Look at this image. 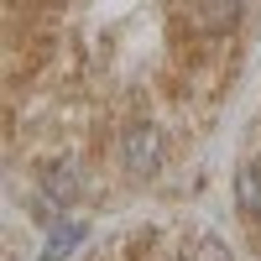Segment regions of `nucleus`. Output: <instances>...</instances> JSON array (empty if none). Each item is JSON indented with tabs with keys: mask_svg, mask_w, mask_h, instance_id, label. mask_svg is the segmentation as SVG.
<instances>
[{
	"mask_svg": "<svg viewBox=\"0 0 261 261\" xmlns=\"http://www.w3.org/2000/svg\"><path fill=\"white\" fill-rule=\"evenodd\" d=\"M235 16H241V0H204V6H199V21H204V27H214V32L230 27Z\"/></svg>",
	"mask_w": 261,
	"mask_h": 261,
	"instance_id": "nucleus-5",
	"label": "nucleus"
},
{
	"mask_svg": "<svg viewBox=\"0 0 261 261\" xmlns=\"http://www.w3.org/2000/svg\"><path fill=\"white\" fill-rule=\"evenodd\" d=\"M120 157H125V167L136 172V178L157 172L162 167V130L157 125H130L125 141H120Z\"/></svg>",
	"mask_w": 261,
	"mask_h": 261,
	"instance_id": "nucleus-1",
	"label": "nucleus"
},
{
	"mask_svg": "<svg viewBox=\"0 0 261 261\" xmlns=\"http://www.w3.org/2000/svg\"><path fill=\"white\" fill-rule=\"evenodd\" d=\"M235 209H241L246 220L261 214V162H246L235 172Z\"/></svg>",
	"mask_w": 261,
	"mask_h": 261,
	"instance_id": "nucleus-2",
	"label": "nucleus"
},
{
	"mask_svg": "<svg viewBox=\"0 0 261 261\" xmlns=\"http://www.w3.org/2000/svg\"><path fill=\"white\" fill-rule=\"evenodd\" d=\"M47 199H58V204L79 199V167H73V162H58V167L47 172Z\"/></svg>",
	"mask_w": 261,
	"mask_h": 261,
	"instance_id": "nucleus-3",
	"label": "nucleus"
},
{
	"mask_svg": "<svg viewBox=\"0 0 261 261\" xmlns=\"http://www.w3.org/2000/svg\"><path fill=\"white\" fill-rule=\"evenodd\" d=\"M79 241H84V225H58V230H53V241H47V251H42L37 261H63Z\"/></svg>",
	"mask_w": 261,
	"mask_h": 261,
	"instance_id": "nucleus-4",
	"label": "nucleus"
},
{
	"mask_svg": "<svg viewBox=\"0 0 261 261\" xmlns=\"http://www.w3.org/2000/svg\"><path fill=\"white\" fill-rule=\"evenodd\" d=\"M199 251H204V261H225V246H220V241H214V235H209V241H204Z\"/></svg>",
	"mask_w": 261,
	"mask_h": 261,
	"instance_id": "nucleus-6",
	"label": "nucleus"
}]
</instances>
